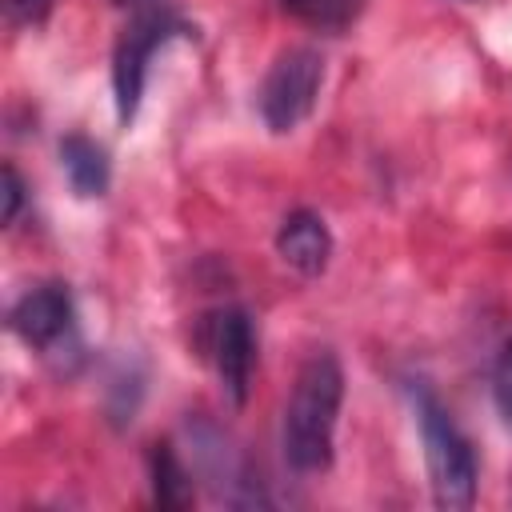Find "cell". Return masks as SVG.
<instances>
[{
	"instance_id": "1",
	"label": "cell",
	"mask_w": 512,
	"mask_h": 512,
	"mask_svg": "<svg viewBox=\"0 0 512 512\" xmlns=\"http://www.w3.org/2000/svg\"><path fill=\"white\" fill-rule=\"evenodd\" d=\"M340 404H344V368L336 352L320 348L300 364L284 404L280 444H284V460L296 472H324L332 464Z\"/></svg>"
},
{
	"instance_id": "2",
	"label": "cell",
	"mask_w": 512,
	"mask_h": 512,
	"mask_svg": "<svg viewBox=\"0 0 512 512\" xmlns=\"http://www.w3.org/2000/svg\"><path fill=\"white\" fill-rule=\"evenodd\" d=\"M412 408L420 420L424 460L432 476V500L440 508H468L476 500V452L452 412L432 396L428 384L412 388Z\"/></svg>"
},
{
	"instance_id": "3",
	"label": "cell",
	"mask_w": 512,
	"mask_h": 512,
	"mask_svg": "<svg viewBox=\"0 0 512 512\" xmlns=\"http://www.w3.org/2000/svg\"><path fill=\"white\" fill-rule=\"evenodd\" d=\"M176 32H184V20L176 16L172 0H132L128 24L120 28V40H116V52H112V92H116L120 124L136 120L144 80H148V64H152L156 48L164 40H172Z\"/></svg>"
},
{
	"instance_id": "4",
	"label": "cell",
	"mask_w": 512,
	"mask_h": 512,
	"mask_svg": "<svg viewBox=\"0 0 512 512\" xmlns=\"http://www.w3.org/2000/svg\"><path fill=\"white\" fill-rule=\"evenodd\" d=\"M324 84V56L316 48H288L272 60L260 84V116L272 132H296L320 96Z\"/></svg>"
},
{
	"instance_id": "5",
	"label": "cell",
	"mask_w": 512,
	"mask_h": 512,
	"mask_svg": "<svg viewBox=\"0 0 512 512\" xmlns=\"http://www.w3.org/2000/svg\"><path fill=\"white\" fill-rule=\"evenodd\" d=\"M204 348L216 368V380L232 404L248 400L252 384V364H256V336H252V316L244 308H220L204 320Z\"/></svg>"
},
{
	"instance_id": "6",
	"label": "cell",
	"mask_w": 512,
	"mask_h": 512,
	"mask_svg": "<svg viewBox=\"0 0 512 512\" xmlns=\"http://www.w3.org/2000/svg\"><path fill=\"white\" fill-rule=\"evenodd\" d=\"M8 328L36 352L56 356L64 344L76 348V312H72V296L64 284H36L28 288L12 312H8Z\"/></svg>"
},
{
	"instance_id": "7",
	"label": "cell",
	"mask_w": 512,
	"mask_h": 512,
	"mask_svg": "<svg viewBox=\"0 0 512 512\" xmlns=\"http://www.w3.org/2000/svg\"><path fill=\"white\" fill-rule=\"evenodd\" d=\"M276 256L300 276H320L332 256V232H328L324 216L312 208L288 212L276 232Z\"/></svg>"
},
{
	"instance_id": "8",
	"label": "cell",
	"mask_w": 512,
	"mask_h": 512,
	"mask_svg": "<svg viewBox=\"0 0 512 512\" xmlns=\"http://www.w3.org/2000/svg\"><path fill=\"white\" fill-rule=\"evenodd\" d=\"M60 164H64V176H68V184H72L76 196L92 200V196H104L108 192L112 164H108V152L96 140H88L80 132L64 136L60 140Z\"/></svg>"
},
{
	"instance_id": "9",
	"label": "cell",
	"mask_w": 512,
	"mask_h": 512,
	"mask_svg": "<svg viewBox=\"0 0 512 512\" xmlns=\"http://www.w3.org/2000/svg\"><path fill=\"white\" fill-rule=\"evenodd\" d=\"M148 468H152V500L160 508H188L192 504V472L184 468V460L176 456L172 444H152Z\"/></svg>"
},
{
	"instance_id": "10",
	"label": "cell",
	"mask_w": 512,
	"mask_h": 512,
	"mask_svg": "<svg viewBox=\"0 0 512 512\" xmlns=\"http://www.w3.org/2000/svg\"><path fill=\"white\" fill-rule=\"evenodd\" d=\"M360 4L364 0H280L288 16H296L316 32H344L360 16Z\"/></svg>"
},
{
	"instance_id": "11",
	"label": "cell",
	"mask_w": 512,
	"mask_h": 512,
	"mask_svg": "<svg viewBox=\"0 0 512 512\" xmlns=\"http://www.w3.org/2000/svg\"><path fill=\"white\" fill-rule=\"evenodd\" d=\"M20 204H24V180H20V172L12 168V164H4V224H12L16 216H20Z\"/></svg>"
},
{
	"instance_id": "12",
	"label": "cell",
	"mask_w": 512,
	"mask_h": 512,
	"mask_svg": "<svg viewBox=\"0 0 512 512\" xmlns=\"http://www.w3.org/2000/svg\"><path fill=\"white\" fill-rule=\"evenodd\" d=\"M48 8H52V0H8V16L16 24H36V20H44Z\"/></svg>"
},
{
	"instance_id": "13",
	"label": "cell",
	"mask_w": 512,
	"mask_h": 512,
	"mask_svg": "<svg viewBox=\"0 0 512 512\" xmlns=\"http://www.w3.org/2000/svg\"><path fill=\"white\" fill-rule=\"evenodd\" d=\"M496 404H500V416L512 424V368L496 376Z\"/></svg>"
},
{
	"instance_id": "14",
	"label": "cell",
	"mask_w": 512,
	"mask_h": 512,
	"mask_svg": "<svg viewBox=\"0 0 512 512\" xmlns=\"http://www.w3.org/2000/svg\"><path fill=\"white\" fill-rule=\"evenodd\" d=\"M112 4H132V0H112Z\"/></svg>"
}]
</instances>
